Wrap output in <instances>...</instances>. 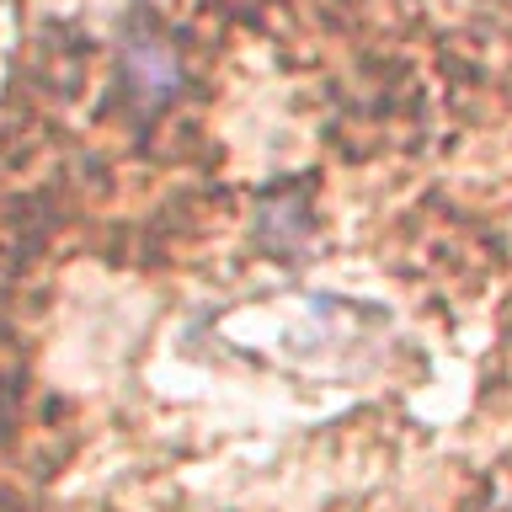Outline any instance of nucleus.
Returning a JSON list of instances; mask_svg holds the SVG:
<instances>
[{"instance_id": "obj_1", "label": "nucleus", "mask_w": 512, "mask_h": 512, "mask_svg": "<svg viewBox=\"0 0 512 512\" xmlns=\"http://www.w3.org/2000/svg\"><path fill=\"white\" fill-rule=\"evenodd\" d=\"M118 70H123V91L139 112H160L166 102H176V91L187 86V59H182V43L171 38L155 16H134L123 32V54H118Z\"/></svg>"}, {"instance_id": "obj_2", "label": "nucleus", "mask_w": 512, "mask_h": 512, "mask_svg": "<svg viewBox=\"0 0 512 512\" xmlns=\"http://www.w3.org/2000/svg\"><path fill=\"white\" fill-rule=\"evenodd\" d=\"M11 422H16V395L6 390V379H0V438L11 432Z\"/></svg>"}]
</instances>
